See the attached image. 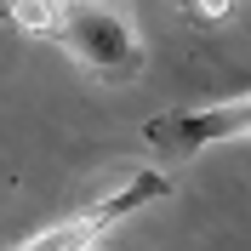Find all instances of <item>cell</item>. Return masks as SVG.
Instances as JSON below:
<instances>
[{"mask_svg": "<svg viewBox=\"0 0 251 251\" xmlns=\"http://www.w3.org/2000/svg\"><path fill=\"white\" fill-rule=\"evenodd\" d=\"M6 17L23 34L63 46L86 75L109 80V86H126L143 75V40L97 0H12Z\"/></svg>", "mask_w": 251, "mask_h": 251, "instance_id": "cell-1", "label": "cell"}, {"mask_svg": "<svg viewBox=\"0 0 251 251\" xmlns=\"http://www.w3.org/2000/svg\"><path fill=\"white\" fill-rule=\"evenodd\" d=\"M166 188H172V183H166L160 172H131V177H120L109 194H92L75 217H63V223H51L46 234L23 240L17 251H92L109 228H120L131 211H143L149 200H160Z\"/></svg>", "mask_w": 251, "mask_h": 251, "instance_id": "cell-2", "label": "cell"}, {"mask_svg": "<svg viewBox=\"0 0 251 251\" xmlns=\"http://www.w3.org/2000/svg\"><path fill=\"white\" fill-rule=\"evenodd\" d=\"M234 137H251V92L228 103H200V109H166L143 126V143L160 154H200Z\"/></svg>", "mask_w": 251, "mask_h": 251, "instance_id": "cell-3", "label": "cell"}, {"mask_svg": "<svg viewBox=\"0 0 251 251\" xmlns=\"http://www.w3.org/2000/svg\"><path fill=\"white\" fill-rule=\"evenodd\" d=\"M194 12H200L205 23H217V17H228V12H234V0H194Z\"/></svg>", "mask_w": 251, "mask_h": 251, "instance_id": "cell-4", "label": "cell"}, {"mask_svg": "<svg viewBox=\"0 0 251 251\" xmlns=\"http://www.w3.org/2000/svg\"><path fill=\"white\" fill-rule=\"evenodd\" d=\"M6 6H12V0H0V12H6Z\"/></svg>", "mask_w": 251, "mask_h": 251, "instance_id": "cell-5", "label": "cell"}, {"mask_svg": "<svg viewBox=\"0 0 251 251\" xmlns=\"http://www.w3.org/2000/svg\"><path fill=\"white\" fill-rule=\"evenodd\" d=\"M172 6H183V0H172ZM188 6H194V0H188Z\"/></svg>", "mask_w": 251, "mask_h": 251, "instance_id": "cell-6", "label": "cell"}]
</instances>
